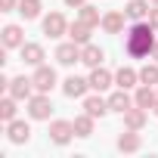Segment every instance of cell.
<instances>
[{
    "instance_id": "4dcf8cb0",
    "label": "cell",
    "mask_w": 158,
    "mask_h": 158,
    "mask_svg": "<svg viewBox=\"0 0 158 158\" xmlns=\"http://www.w3.org/2000/svg\"><path fill=\"white\" fill-rule=\"evenodd\" d=\"M152 59H158V40H155V47H152Z\"/></svg>"
},
{
    "instance_id": "e0dca14e",
    "label": "cell",
    "mask_w": 158,
    "mask_h": 158,
    "mask_svg": "<svg viewBox=\"0 0 158 158\" xmlns=\"http://www.w3.org/2000/svg\"><path fill=\"white\" fill-rule=\"evenodd\" d=\"M124 127H127V130H143V127H146V109L130 106V109L124 112Z\"/></svg>"
},
{
    "instance_id": "7c38bea8",
    "label": "cell",
    "mask_w": 158,
    "mask_h": 158,
    "mask_svg": "<svg viewBox=\"0 0 158 158\" xmlns=\"http://www.w3.org/2000/svg\"><path fill=\"white\" fill-rule=\"evenodd\" d=\"M149 0H130V3L124 6V16L130 19V22H146L149 19Z\"/></svg>"
},
{
    "instance_id": "8fae6325",
    "label": "cell",
    "mask_w": 158,
    "mask_h": 158,
    "mask_svg": "<svg viewBox=\"0 0 158 158\" xmlns=\"http://www.w3.org/2000/svg\"><path fill=\"white\" fill-rule=\"evenodd\" d=\"M6 136H10V143H16V146H22V143H28V136H31V127L25 124V121H10L6 124Z\"/></svg>"
},
{
    "instance_id": "4316f807",
    "label": "cell",
    "mask_w": 158,
    "mask_h": 158,
    "mask_svg": "<svg viewBox=\"0 0 158 158\" xmlns=\"http://www.w3.org/2000/svg\"><path fill=\"white\" fill-rule=\"evenodd\" d=\"M77 19H81V22H87V25H102V19H99V10L96 6H90V3H84L81 6V16H77Z\"/></svg>"
},
{
    "instance_id": "4fadbf2b",
    "label": "cell",
    "mask_w": 158,
    "mask_h": 158,
    "mask_svg": "<svg viewBox=\"0 0 158 158\" xmlns=\"http://www.w3.org/2000/svg\"><path fill=\"white\" fill-rule=\"evenodd\" d=\"M90 31H93V25H87V22H81V19H77V22H71L68 25V40H74V44H90Z\"/></svg>"
},
{
    "instance_id": "83f0119b",
    "label": "cell",
    "mask_w": 158,
    "mask_h": 158,
    "mask_svg": "<svg viewBox=\"0 0 158 158\" xmlns=\"http://www.w3.org/2000/svg\"><path fill=\"white\" fill-rule=\"evenodd\" d=\"M146 22H149V25L158 31V6H155V10H149V19H146Z\"/></svg>"
},
{
    "instance_id": "6da1fadb",
    "label": "cell",
    "mask_w": 158,
    "mask_h": 158,
    "mask_svg": "<svg viewBox=\"0 0 158 158\" xmlns=\"http://www.w3.org/2000/svg\"><path fill=\"white\" fill-rule=\"evenodd\" d=\"M152 47H155V28L149 22H133L130 31H127V37H124L127 56H133V59L152 56Z\"/></svg>"
},
{
    "instance_id": "f1b7e54d",
    "label": "cell",
    "mask_w": 158,
    "mask_h": 158,
    "mask_svg": "<svg viewBox=\"0 0 158 158\" xmlns=\"http://www.w3.org/2000/svg\"><path fill=\"white\" fill-rule=\"evenodd\" d=\"M0 6H3V13H10V10H19V0H0Z\"/></svg>"
},
{
    "instance_id": "1f68e13d",
    "label": "cell",
    "mask_w": 158,
    "mask_h": 158,
    "mask_svg": "<svg viewBox=\"0 0 158 158\" xmlns=\"http://www.w3.org/2000/svg\"><path fill=\"white\" fill-rule=\"evenodd\" d=\"M149 3H152V6H158V0H149Z\"/></svg>"
},
{
    "instance_id": "9c48e42d",
    "label": "cell",
    "mask_w": 158,
    "mask_h": 158,
    "mask_svg": "<svg viewBox=\"0 0 158 158\" xmlns=\"http://www.w3.org/2000/svg\"><path fill=\"white\" fill-rule=\"evenodd\" d=\"M90 90H96V93H102V90H109L112 87V81H115V74L109 71V68H102V65H96L93 71H90Z\"/></svg>"
},
{
    "instance_id": "f546056e",
    "label": "cell",
    "mask_w": 158,
    "mask_h": 158,
    "mask_svg": "<svg viewBox=\"0 0 158 158\" xmlns=\"http://www.w3.org/2000/svg\"><path fill=\"white\" fill-rule=\"evenodd\" d=\"M65 6H74V10H81V6H84V0H65Z\"/></svg>"
},
{
    "instance_id": "30bf717a",
    "label": "cell",
    "mask_w": 158,
    "mask_h": 158,
    "mask_svg": "<svg viewBox=\"0 0 158 158\" xmlns=\"http://www.w3.org/2000/svg\"><path fill=\"white\" fill-rule=\"evenodd\" d=\"M139 149H143L139 130H127V127H124V133L118 136V152H127V155H133V152H139Z\"/></svg>"
},
{
    "instance_id": "cb8c5ba5",
    "label": "cell",
    "mask_w": 158,
    "mask_h": 158,
    "mask_svg": "<svg viewBox=\"0 0 158 158\" xmlns=\"http://www.w3.org/2000/svg\"><path fill=\"white\" fill-rule=\"evenodd\" d=\"M40 10H44L40 0H19V16H22V19H37Z\"/></svg>"
},
{
    "instance_id": "484cf974",
    "label": "cell",
    "mask_w": 158,
    "mask_h": 158,
    "mask_svg": "<svg viewBox=\"0 0 158 158\" xmlns=\"http://www.w3.org/2000/svg\"><path fill=\"white\" fill-rule=\"evenodd\" d=\"M139 84H149V87H158V65H143L139 68Z\"/></svg>"
},
{
    "instance_id": "5b68a950",
    "label": "cell",
    "mask_w": 158,
    "mask_h": 158,
    "mask_svg": "<svg viewBox=\"0 0 158 158\" xmlns=\"http://www.w3.org/2000/svg\"><path fill=\"white\" fill-rule=\"evenodd\" d=\"M71 136H74V124H71V121H53V124H50V139H53L56 146H68Z\"/></svg>"
},
{
    "instance_id": "7402d4cb",
    "label": "cell",
    "mask_w": 158,
    "mask_h": 158,
    "mask_svg": "<svg viewBox=\"0 0 158 158\" xmlns=\"http://www.w3.org/2000/svg\"><path fill=\"white\" fill-rule=\"evenodd\" d=\"M93 121H96V118L87 115V112L77 115V118L71 121V124H74V136H90V133H93Z\"/></svg>"
},
{
    "instance_id": "52a82bcc",
    "label": "cell",
    "mask_w": 158,
    "mask_h": 158,
    "mask_svg": "<svg viewBox=\"0 0 158 158\" xmlns=\"http://www.w3.org/2000/svg\"><path fill=\"white\" fill-rule=\"evenodd\" d=\"M87 90H90V81H87V77H77V74L65 77V84H62V93H65L68 99H81Z\"/></svg>"
},
{
    "instance_id": "5bb4252c",
    "label": "cell",
    "mask_w": 158,
    "mask_h": 158,
    "mask_svg": "<svg viewBox=\"0 0 158 158\" xmlns=\"http://www.w3.org/2000/svg\"><path fill=\"white\" fill-rule=\"evenodd\" d=\"M124 22H127V16L118 13V10H112V13L102 16V31H109V34H121V31H124Z\"/></svg>"
},
{
    "instance_id": "d6986e66",
    "label": "cell",
    "mask_w": 158,
    "mask_h": 158,
    "mask_svg": "<svg viewBox=\"0 0 158 158\" xmlns=\"http://www.w3.org/2000/svg\"><path fill=\"white\" fill-rule=\"evenodd\" d=\"M22 44H25L22 28H19V25H6V28H3V50H16V47H22Z\"/></svg>"
},
{
    "instance_id": "277c9868",
    "label": "cell",
    "mask_w": 158,
    "mask_h": 158,
    "mask_svg": "<svg viewBox=\"0 0 158 158\" xmlns=\"http://www.w3.org/2000/svg\"><path fill=\"white\" fill-rule=\"evenodd\" d=\"M31 90H34V81H31V77H25V74H22V77H13V81L6 84V93L16 96V99H25V102L34 96Z\"/></svg>"
},
{
    "instance_id": "ac0fdd59",
    "label": "cell",
    "mask_w": 158,
    "mask_h": 158,
    "mask_svg": "<svg viewBox=\"0 0 158 158\" xmlns=\"http://www.w3.org/2000/svg\"><path fill=\"white\" fill-rule=\"evenodd\" d=\"M19 53H22V62H28V65H40L44 62V47L40 44H22Z\"/></svg>"
},
{
    "instance_id": "603a6c76",
    "label": "cell",
    "mask_w": 158,
    "mask_h": 158,
    "mask_svg": "<svg viewBox=\"0 0 158 158\" xmlns=\"http://www.w3.org/2000/svg\"><path fill=\"white\" fill-rule=\"evenodd\" d=\"M136 81H139V71H133V68H118V74H115V84L124 90H130Z\"/></svg>"
},
{
    "instance_id": "7a4b0ae2",
    "label": "cell",
    "mask_w": 158,
    "mask_h": 158,
    "mask_svg": "<svg viewBox=\"0 0 158 158\" xmlns=\"http://www.w3.org/2000/svg\"><path fill=\"white\" fill-rule=\"evenodd\" d=\"M50 112H53V99H50V93H34V96L28 99V115H31L34 121H47Z\"/></svg>"
},
{
    "instance_id": "d4e9b609",
    "label": "cell",
    "mask_w": 158,
    "mask_h": 158,
    "mask_svg": "<svg viewBox=\"0 0 158 158\" xmlns=\"http://www.w3.org/2000/svg\"><path fill=\"white\" fill-rule=\"evenodd\" d=\"M16 102H19V99H16V96H10V93H6V99H3V102H0V121H3V124H10V121L16 118Z\"/></svg>"
},
{
    "instance_id": "ffe728a7",
    "label": "cell",
    "mask_w": 158,
    "mask_h": 158,
    "mask_svg": "<svg viewBox=\"0 0 158 158\" xmlns=\"http://www.w3.org/2000/svg\"><path fill=\"white\" fill-rule=\"evenodd\" d=\"M130 106H136V102L127 96V90H124V87H121L118 93H112V96H109V109H112V112H121V115H124Z\"/></svg>"
},
{
    "instance_id": "44dd1931",
    "label": "cell",
    "mask_w": 158,
    "mask_h": 158,
    "mask_svg": "<svg viewBox=\"0 0 158 158\" xmlns=\"http://www.w3.org/2000/svg\"><path fill=\"white\" fill-rule=\"evenodd\" d=\"M84 112L93 115V118H102V115L109 112V99H102V96H87V99H84Z\"/></svg>"
},
{
    "instance_id": "ba28073f",
    "label": "cell",
    "mask_w": 158,
    "mask_h": 158,
    "mask_svg": "<svg viewBox=\"0 0 158 158\" xmlns=\"http://www.w3.org/2000/svg\"><path fill=\"white\" fill-rule=\"evenodd\" d=\"M44 34H47V37H62V34H68L65 16H62V13H50V16L44 19Z\"/></svg>"
},
{
    "instance_id": "8992f818",
    "label": "cell",
    "mask_w": 158,
    "mask_h": 158,
    "mask_svg": "<svg viewBox=\"0 0 158 158\" xmlns=\"http://www.w3.org/2000/svg\"><path fill=\"white\" fill-rule=\"evenodd\" d=\"M56 62H59V65H74V62H81V44H74V40L59 44V47H56Z\"/></svg>"
},
{
    "instance_id": "d6a6232c",
    "label": "cell",
    "mask_w": 158,
    "mask_h": 158,
    "mask_svg": "<svg viewBox=\"0 0 158 158\" xmlns=\"http://www.w3.org/2000/svg\"><path fill=\"white\" fill-rule=\"evenodd\" d=\"M155 115H158V102H155Z\"/></svg>"
},
{
    "instance_id": "9a60e30c",
    "label": "cell",
    "mask_w": 158,
    "mask_h": 158,
    "mask_svg": "<svg viewBox=\"0 0 158 158\" xmlns=\"http://www.w3.org/2000/svg\"><path fill=\"white\" fill-rule=\"evenodd\" d=\"M102 59H106V50L102 47H93V44H84L81 47V62L84 65L96 68V65H102Z\"/></svg>"
},
{
    "instance_id": "2e32d148",
    "label": "cell",
    "mask_w": 158,
    "mask_h": 158,
    "mask_svg": "<svg viewBox=\"0 0 158 158\" xmlns=\"http://www.w3.org/2000/svg\"><path fill=\"white\" fill-rule=\"evenodd\" d=\"M133 102L139 106V109H155V102H158V90L155 87H149V84H143L139 90H136V96H133Z\"/></svg>"
},
{
    "instance_id": "3957f363",
    "label": "cell",
    "mask_w": 158,
    "mask_h": 158,
    "mask_svg": "<svg viewBox=\"0 0 158 158\" xmlns=\"http://www.w3.org/2000/svg\"><path fill=\"white\" fill-rule=\"evenodd\" d=\"M31 81H34V90H37V93H50V90L56 87V68H50V65H34Z\"/></svg>"
}]
</instances>
